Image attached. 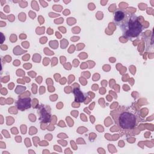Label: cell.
I'll list each match as a JSON object with an SVG mask.
<instances>
[{"instance_id": "obj_4", "label": "cell", "mask_w": 154, "mask_h": 154, "mask_svg": "<svg viewBox=\"0 0 154 154\" xmlns=\"http://www.w3.org/2000/svg\"><path fill=\"white\" fill-rule=\"evenodd\" d=\"M114 21L116 23H119L122 22L124 19L126 18V13H125L123 11H122L120 10H117L114 13Z\"/></svg>"}, {"instance_id": "obj_3", "label": "cell", "mask_w": 154, "mask_h": 154, "mask_svg": "<svg viewBox=\"0 0 154 154\" xmlns=\"http://www.w3.org/2000/svg\"><path fill=\"white\" fill-rule=\"evenodd\" d=\"M31 106V101L29 97H25L19 99L16 102V106L18 109L20 111H24L28 109Z\"/></svg>"}, {"instance_id": "obj_6", "label": "cell", "mask_w": 154, "mask_h": 154, "mask_svg": "<svg viewBox=\"0 0 154 154\" xmlns=\"http://www.w3.org/2000/svg\"><path fill=\"white\" fill-rule=\"evenodd\" d=\"M73 93L75 96V101L78 102H82L84 100V96L82 93V91L78 88H75L73 90Z\"/></svg>"}, {"instance_id": "obj_2", "label": "cell", "mask_w": 154, "mask_h": 154, "mask_svg": "<svg viewBox=\"0 0 154 154\" xmlns=\"http://www.w3.org/2000/svg\"><path fill=\"white\" fill-rule=\"evenodd\" d=\"M128 29L125 34L130 37H137L142 30V25L138 21V19L132 16L127 22Z\"/></svg>"}, {"instance_id": "obj_5", "label": "cell", "mask_w": 154, "mask_h": 154, "mask_svg": "<svg viewBox=\"0 0 154 154\" xmlns=\"http://www.w3.org/2000/svg\"><path fill=\"white\" fill-rule=\"evenodd\" d=\"M40 120L43 122H48L50 121V114L48 112V111L44 108L43 105L42 108L40 109Z\"/></svg>"}, {"instance_id": "obj_1", "label": "cell", "mask_w": 154, "mask_h": 154, "mask_svg": "<svg viewBox=\"0 0 154 154\" xmlns=\"http://www.w3.org/2000/svg\"><path fill=\"white\" fill-rule=\"evenodd\" d=\"M136 117L134 114L128 111H123L120 113L118 117L117 122L119 125L123 129H131L136 125Z\"/></svg>"}]
</instances>
